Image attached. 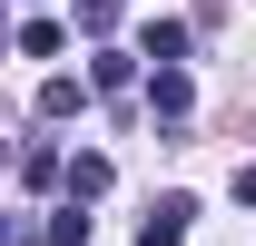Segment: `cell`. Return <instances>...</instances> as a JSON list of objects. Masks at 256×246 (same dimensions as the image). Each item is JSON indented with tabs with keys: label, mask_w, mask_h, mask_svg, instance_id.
<instances>
[{
	"label": "cell",
	"mask_w": 256,
	"mask_h": 246,
	"mask_svg": "<svg viewBox=\"0 0 256 246\" xmlns=\"http://www.w3.org/2000/svg\"><path fill=\"white\" fill-rule=\"evenodd\" d=\"M188 226H197V197H158L148 226H138V246H188Z\"/></svg>",
	"instance_id": "cell-1"
},
{
	"label": "cell",
	"mask_w": 256,
	"mask_h": 246,
	"mask_svg": "<svg viewBox=\"0 0 256 246\" xmlns=\"http://www.w3.org/2000/svg\"><path fill=\"white\" fill-rule=\"evenodd\" d=\"M89 79H69V69H50V79H40V118H79V108H89Z\"/></svg>",
	"instance_id": "cell-2"
},
{
	"label": "cell",
	"mask_w": 256,
	"mask_h": 246,
	"mask_svg": "<svg viewBox=\"0 0 256 246\" xmlns=\"http://www.w3.org/2000/svg\"><path fill=\"white\" fill-rule=\"evenodd\" d=\"M108 178H118V168H108L98 148H79V158H69V207H98V197H108Z\"/></svg>",
	"instance_id": "cell-3"
},
{
	"label": "cell",
	"mask_w": 256,
	"mask_h": 246,
	"mask_svg": "<svg viewBox=\"0 0 256 246\" xmlns=\"http://www.w3.org/2000/svg\"><path fill=\"white\" fill-rule=\"evenodd\" d=\"M138 60H148V69H178V60H188V20H148V30H138Z\"/></svg>",
	"instance_id": "cell-4"
},
{
	"label": "cell",
	"mask_w": 256,
	"mask_h": 246,
	"mask_svg": "<svg viewBox=\"0 0 256 246\" xmlns=\"http://www.w3.org/2000/svg\"><path fill=\"white\" fill-rule=\"evenodd\" d=\"M40 187H69V158L40 138V148H20V197H40Z\"/></svg>",
	"instance_id": "cell-5"
},
{
	"label": "cell",
	"mask_w": 256,
	"mask_h": 246,
	"mask_svg": "<svg viewBox=\"0 0 256 246\" xmlns=\"http://www.w3.org/2000/svg\"><path fill=\"white\" fill-rule=\"evenodd\" d=\"M148 108H158V118H188V108H197L188 69H148Z\"/></svg>",
	"instance_id": "cell-6"
},
{
	"label": "cell",
	"mask_w": 256,
	"mask_h": 246,
	"mask_svg": "<svg viewBox=\"0 0 256 246\" xmlns=\"http://www.w3.org/2000/svg\"><path fill=\"white\" fill-rule=\"evenodd\" d=\"M60 50H69V30L50 10H30V20H20V60H60Z\"/></svg>",
	"instance_id": "cell-7"
},
{
	"label": "cell",
	"mask_w": 256,
	"mask_h": 246,
	"mask_svg": "<svg viewBox=\"0 0 256 246\" xmlns=\"http://www.w3.org/2000/svg\"><path fill=\"white\" fill-rule=\"evenodd\" d=\"M128 79H138V50H98L89 60V89H128Z\"/></svg>",
	"instance_id": "cell-8"
},
{
	"label": "cell",
	"mask_w": 256,
	"mask_h": 246,
	"mask_svg": "<svg viewBox=\"0 0 256 246\" xmlns=\"http://www.w3.org/2000/svg\"><path fill=\"white\" fill-rule=\"evenodd\" d=\"M40 246H89V207H60L50 226H40Z\"/></svg>",
	"instance_id": "cell-9"
},
{
	"label": "cell",
	"mask_w": 256,
	"mask_h": 246,
	"mask_svg": "<svg viewBox=\"0 0 256 246\" xmlns=\"http://www.w3.org/2000/svg\"><path fill=\"white\" fill-rule=\"evenodd\" d=\"M118 10H128V0H79V30H89L98 50H108V30H118Z\"/></svg>",
	"instance_id": "cell-10"
},
{
	"label": "cell",
	"mask_w": 256,
	"mask_h": 246,
	"mask_svg": "<svg viewBox=\"0 0 256 246\" xmlns=\"http://www.w3.org/2000/svg\"><path fill=\"white\" fill-rule=\"evenodd\" d=\"M236 207H256V168H236Z\"/></svg>",
	"instance_id": "cell-11"
},
{
	"label": "cell",
	"mask_w": 256,
	"mask_h": 246,
	"mask_svg": "<svg viewBox=\"0 0 256 246\" xmlns=\"http://www.w3.org/2000/svg\"><path fill=\"white\" fill-rule=\"evenodd\" d=\"M30 10H40V0H30Z\"/></svg>",
	"instance_id": "cell-12"
}]
</instances>
